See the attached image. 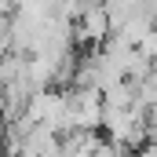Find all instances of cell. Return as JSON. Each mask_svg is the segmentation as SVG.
I'll list each match as a JSON object with an SVG mask.
<instances>
[{"mask_svg":"<svg viewBox=\"0 0 157 157\" xmlns=\"http://www.w3.org/2000/svg\"><path fill=\"white\" fill-rule=\"evenodd\" d=\"M110 37H113V22H110V11H106L102 4L84 7L77 18H73V40H80V44L102 48Z\"/></svg>","mask_w":157,"mask_h":157,"instance_id":"obj_1","label":"cell"},{"mask_svg":"<svg viewBox=\"0 0 157 157\" xmlns=\"http://www.w3.org/2000/svg\"><path fill=\"white\" fill-rule=\"evenodd\" d=\"M139 48H143V51H146L150 59H157V26H154V29H150V33H146V40H143Z\"/></svg>","mask_w":157,"mask_h":157,"instance_id":"obj_2","label":"cell"},{"mask_svg":"<svg viewBox=\"0 0 157 157\" xmlns=\"http://www.w3.org/2000/svg\"><path fill=\"white\" fill-rule=\"evenodd\" d=\"M150 80L157 84V59H154V70H150Z\"/></svg>","mask_w":157,"mask_h":157,"instance_id":"obj_3","label":"cell"}]
</instances>
